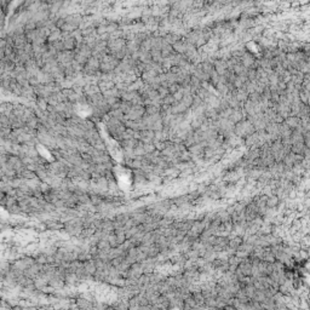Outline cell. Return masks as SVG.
Listing matches in <instances>:
<instances>
[{
	"label": "cell",
	"mask_w": 310,
	"mask_h": 310,
	"mask_svg": "<svg viewBox=\"0 0 310 310\" xmlns=\"http://www.w3.org/2000/svg\"><path fill=\"white\" fill-rule=\"evenodd\" d=\"M256 130H255V126L252 125V122L248 120V119H245V120H240L239 122L235 124V127H234V132L238 134V136H248L251 133H253Z\"/></svg>",
	"instance_id": "obj_1"
},
{
	"label": "cell",
	"mask_w": 310,
	"mask_h": 310,
	"mask_svg": "<svg viewBox=\"0 0 310 310\" xmlns=\"http://www.w3.org/2000/svg\"><path fill=\"white\" fill-rule=\"evenodd\" d=\"M172 49H173V51H176L177 53L184 55L185 51H187V49H188V41L184 43L183 40H178V41H176V43L172 45Z\"/></svg>",
	"instance_id": "obj_2"
},
{
	"label": "cell",
	"mask_w": 310,
	"mask_h": 310,
	"mask_svg": "<svg viewBox=\"0 0 310 310\" xmlns=\"http://www.w3.org/2000/svg\"><path fill=\"white\" fill-rule=\"evenodd\" d=\"M285 124L291 128V130H294L299 124H300V119L298 116H294V115H288L286 119H285Z\"/></svg>",
	"instance_id": "obj_3"
},
{
	"label": "cell",
	"mask_w": 310,
	"mask_h": 310,
	"mask_svg": "<svg viewBox=\"0 0 310 310\" xmlns=\"http://www.w3.org/2000/svg\"><path fill=\"white\" fill-rule=\"evenodd\" d=\"M62 46H63V50H73V49H75V46H76V41H75V39L74 38H67V39H64L63 41H62Z\"/></svg>",
	"instance_id": "obj_4"
},
{
	"label": "cell",
	"mask_w": 310,
	"mask_h": 310,
	"mask_svg": "<svg viewBox=\"0 0 310 310\" xmlns=\"http://www.w3.org/2000/svg\"><path fill=\"white\" fill-rule=\"evenodd\" d=\"M150 56H151V61L153 62H157V63H160L163 62L164 57L161 55V51L160 50H157V49H151L150 50Z\"/></svg>",
	"instance_id": "obj_5"
},
{
	"label": "cell",
	"mask_w": 310,
	"mask_h": 310,
	"mask_svg": "<svg viewBox=\"0 0 310 310\" xmlns=\"http://www.w3.org/2000/svg\"><path fill=\"white\" fill-rule=\"evenodd\" d=\"M241 244H242V239H241L240 236H236V238H234L232 240H230V241L228 242V247H230L232 251H236V250L240 247Z\"/></svg>",
	"instance_id": "obj_6"
},
{
	"label": "cell",
	"mask_w": 310,
	"mask_h": 310,
	"mask_svg": "<svg viewBox=\"0 0 310 310\" xmlns=\"http://www.w3.org/2000/svg\"><path fill=\"white\" fill-rule=\"evenodd\" d=\"M267 207L269 208V207H275L277 204H279V196H276V195H269L268 198H267Z\"/></svg>",
	"instance_id": "obj_7"
},
{
	"label": "cell",
	"mask_w": 310,
	"mask_h": 310,
	"mask_svg": "<svg viewBox=\"0 0 310 310\" xmlns=\"http://www.w3.org/2000/svg\"><path fill=\"white\" fill-rule=\"evenodd\" d=\"M83 267L85 268V270L89 273V274H95L97 271V268H96V263L95 262H85V264H83Z\"/></svg>",
	"instance_id": "obj_8"
},
{
	"label": "cell",
	"mask_w": 310,
	"mask_h": 310,
	"mask_svg": "<svg viewBox=\"0 0 310 310\" xmlns=\"http://www.w3.org/2000/svg\"><path fill=\"white\" fill-rule=\"evenodd\" d=\"M164 40H165L167 44L173 45L176 41H178V40H179V36H178V35H176V34H166V35L164 36Z\"/></svg>",
	"instance_id": "obj_9"
},
{
	"label": "cell",
	"mask_w": 310,
	"mask_h": 310,
	"mask_svg": "<svg viewBox=\"0 0 310 310\" xmlns=\"http://www.w3.org/2000/svg\"><path fill=\"white\" fill-rule=\"evenodd\" d=\"M161 98H163V104H170V106H172V104L176 102L173 95H171V93H169V95H166V96H164V97H161Z\"/></svg>",
	"instance_id": "obj_10"
},
{
	"label": "cell",
	"mask_w": 310,
	"mask_h": 310,
	"mask_svg": "<svg viewBox=\"0 0 310 310\" xmlns=\"http://www.w3.org/2000/svg\"><path fill=\"white\" fill-rule=\"evenodd\" d=\"M143 148H144L145 154H149V153H153L154 150H157V149H155V144L151 143V142H149V143H143Z\"/></svg>",
	"instance_id": "obj_11"
},
{
	"label": "cell",
	"mask_w": 310,
	"mask_h": 310,
	"mask_svg": "<svg viewBox=\"0 0 310 310\" xmlns=\"http://www.w3.org/2000/svg\"><path fill=\"white\" fill-rule=\"evenodd\" d=\"M58 38H59V32H57V30H55V32H52L50 35H49V41L50 43H56L57 40H58Z\"/></svg>",
	"instance_id": "obj_12"
},
{
	"label": "cell",
	"mask_w": 310,
	"mask_h": 310,
	"mask_svg": "<svg viewBox=\"0 0 310 310\" xmlns=\"http://www.w3.org/2000/svg\"><path fill=\"white\" fill-rule=\"evenodd\" d=\"M139 308V298L138 297H134L130 300V308Z\"/></svg>",
	"instance_id": "obj_13"
},
{
	"label": "cell",
	"mask_w": 310,
	"mask_h": 310,
	"mask_svg": "<svg viewBox=\"0 0 310 310\" xmlns=\"http://www.w3.org/2000/svg\"><path fill=\"white\" fill-rule=\"evenodd\" d=\"M47 226L53 229V228H58V226H59V224H57L56 222H47Z\"/></svg>",
	"instance_id": "obj_14"
},
{
	"label": "cell",
	"mask_w": 310,
	"mask_h": 310,
	"mask_svg": "<svg viewBox=\"0 0 310 310\" xmlns=\"http://www.w3.org/2000/svg\"><path fill=\"white\" fill-rule=\"evenodd\" d=\"M167 2H169L170 4H177V3L179 2V0H167Z\"/></svg>",
	"instance_id": "obj_15"
}]
</instances>
